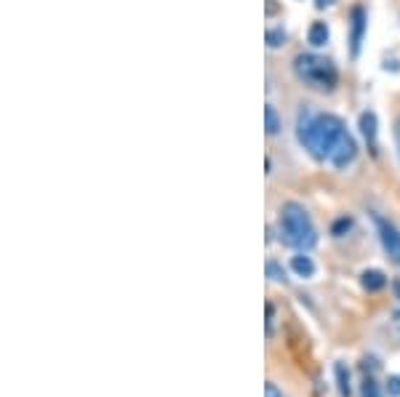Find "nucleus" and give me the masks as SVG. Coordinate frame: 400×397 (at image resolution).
<instances>
[{
    "label": "nucleus",
    "mask_w": 400,
    "mask_h": 397,
    "mask_svg": "<svg viewBox=\"0 0 400 397\" xmlns=\"http://www.w3.org/2000/svg\"><path fill=\"white\" fill-rule=\"evenodd\" d=\"M347 136L345 123L339 121L336 115L329 112H310L302 109L299 121H296V139L299 144L315 157V160H329L331 152L336 150V144Z\"/></svg>",
    "instance_id": "f257e3e1"
},
{
    "label": "nucleus",
    "mask_w": 400,
    "mask_h": 397,
    "mask_svg": "<svg viewBox=\"0 0 400 397\" xmlns=\"http://www.w3.org/2000/svg\"><path fill=\"white\" fill-rule=\"evenodd\" d=\"M280 240L286 245H291L296 251H310L318 242V232H315V224L310 219V213L304 211V206L299 203H286L280 208Z\"/></svg>",
    "instance_id": "f03ea898"
},
{
    "label": "nucleus",
    "mask_w": 400,
    "mask_h": 397,
    "mask_svg": "<svg viewBox=\"0 0 400 397\" xmlns=\"http://www.w3.org/2000/svg\"><path fill=\"white\" fill-rule=\"evenodd\" d=\"M294 72L304 86L315 88V91H331L339 80L336 67L329 59L315 56V53H299L294 59Z\"/></svg>",
    "instance_id": "7ed1b4c3"
},
{
    "label": "nucleus",
    "mask_w": 400,
    "mask_h": 397,
    "mask_svg": "<svg viewBox=\"0 0 400 397\" xmlns=\"http://www.w3.org/2000/svg\"><path fill=\"white\" fill-rule=\"evenodd\" d=\"M374 224H376V232H379L384 254L390 256V261H395L400 267V229L384 216H374Z\"/></svg>",
    "instance_id": "20e7f679"
},
{
    "label": "nucleus",
    "mask_w": 400,
    "mask_h": 397,
    "mask_svg": "<svg viewBox=\"0 0 400 397\" xmlns=\"http://www.w3.org/2000/svg\"><path fill=\"white\" fill-rule=\"evenodd\" d=\"M355 157H358V144H355V139L347 134V136L336 144V150L331 152L329 163L333 166V168H347Z\"/></svg>",
    "instance_id": "39448f33"
},
{
    "label": "nucleus",
    "mask_w": 400,
    "mask_h": 397,
    "mask_svg": "<svg viewBox=\"0 0 400 397\" xmlns=\"http://www.w3.org/2000/svg\"><path fill=\"white\" fill-rule=\"evenodd\" d=\"M365 11L363 8H352V30H349V51L352 56L360 53V43H363V35H365Z\"/></svg>",
    "instance_id": "423d86ee"
},
{
    "label": "nucleus",
    "mask_w": 400,
    "mask_h": 397,
    "mask_svg": "<svg viewBox=\"0 0 400 397\" xmlns=\"http://www.w3.org/2000/svg\"><path fill=\"white\" fill-rule=\"evenodd\" d=\"M329 24L326 21H313L310 24V33H307V40H310V46H315V48H323L326 43H329Z\"/></svg>",
    "instance_id": "0eeeda50"
},
{
    "label": "nucleus",
    "mask_w": 400,
    "mask_h": 397,
    "mask_svg": "<svg viewBox=\"0 0 400 397\" xmlns=\"http://www.w3.org/2000/svg\"><path fill=\"white\" fill-rule=\"evenodd\" d=\"M360 134L368 141V147L376 150V115L374 112H363L360 115Z\"/></svg>",
    "instance_id": "6e6552de"
},
{
    "label": "nucleus",
    "mask_w": 400,
    "mask_h": 397,
    "mask_svg": "<svg viewBox=\"0 0 400 397\" xmlns=\"http://www.w3.org/2000/svg\"><path fill=\"white\" fill-rule=\"evenodd\" d=\"M360 283H363L365 291L376 294V291H382L384 285H387V277H384V272H379V270H365L363 275H360Z\"/></svg>",
    "instance_id": "1a4fd4ad"
},
{
    "label": "nucleus",
    "mask_w": 400,
    "mask_h": 397,
    "mask_svg": "<svg viewBox=\"0 0 400 397\" xmlns=\"http://www.w3.org/2000/svg\"><path fill=\"white\" fill-rule=\"evenodd\" d=\"M264 128H267V136H278L280 128H283L278 109H275L272 104H267V107H264Z\"/></svg>",
    "instance_id": "9d476101"
},
{
    "label": "nucleus",
    "mask_w": 400,
    "mask_h": 397,
    "mask_svg": "<svg viewBox=\"0 0 400 397\" xmlns=\"http://www.w3.org/2000/svg\"><path fill=\"white\" fill-rule=\"evenodd\" d=\"M291 270H294L299 277H313L315 275V261L310 256H304V254H299L291 259Z\"/></svg>",
    "instance_id": "9b49d317"
},
{
    "label": "nucleus",
    "mask_w": 400,
    "mask_h": 397,
    "mask_svg": "<svg viewBox=\"0 0 400 397\" xmlns=\"http://www.w3.org/2000/svg\"><path fill=\"white\" fill-rule=\"evenodd\" d=\"M333 373H336V387H339V395H342V397H349V395H352L347 365H345V363H336V365H333Z\"/></svg>",
    "instance_id": "f8f14e48"
},
{
    "label": "nucleus",
    "mask_w": 400,
    "mask_h": 397,
    "mask_svg": "<svg viewBox=\"0 0 400 397\" xmlns=\"http://www.w3.org/2000/svg\"><path fill=\"white\" fill-rule=\"evenodd\" d=\"M286 40H288V35H286L283 27L267 30V48H280V46H286Z\"/></svg>",
    "instance_id": "ddd939ff"
},
{
    "label": "nucleus",
    "mask_w": 400,
    "mask_h": 397,
    "mask_svg": "<svg viewBox=\"0 0 400 397\" xmlns=\"http://www.w3.org/2000/svg\"><path fill=\"white\" fill-rule=\"evenodd\" d=\"M267 275L272 280H278V283H286V270L280 267L278 261H267Z\"/></svg>",
    "instance_id": "4468645a"
},
{
    "label": "nucleus",
    "mask_w": 400,
    "mask_h": 397,
    "mask_svg": "<svg viewBox=\"0 0 400 397\" xmlns=\"http://www.w3.org/2000/svg\"><path fill=\"white\" fill-rule=\"evenodd\" d=\"M363 397H379V387L374 379H365L363 381Z\"/></svg>",
    "instance_id": "2eb2a0df"
},
{
    "label": "nucleus",
    "mask_w": 400,
    "mask_h": 397,
    "mask_svg": "<svg viewBox=\"0 0 400 397\" xmlns=\"http://www.w3.org/2000/svg\"><path fill=\"white\" fill-rule=\"evenodd\" d=\"M387 392L392 397H400V376H390V381H387Z\"/></svg>",
    "instance_id": "dca6fc26"
},
{
    "label": "nucleus",
    "mask_w": 400,
    "mask_h": 397,
    "mask_svg": "<svg viewBox=\"0 0 400 397\" xmlns=\"http://www.w3.org/2000/svg\"><path fill=\"white\" fill-rule=\"evenodd\" d=\"M349 227H352V222H349V219H339V222L333 224V235H336V238H342V235L347 232Z\"/></svg>",
    "instance_id": "f3484780"
},
{
    "label": "nucleus",
    "mask_w": 400,
    "mask_h": 397,
    "mask_svg": "<svg viewBox=\"0 0 400 397\" xmlns=\"http://www.w3.org/2000/svg\"><path fill=\"white\" fill-rule=\"evenodd\" d=\"M272 320H275V307L267 304V336H272Z\"/></svg>",
    "instance_id": "a211bd4d"
},
{
    "label": "nucleus",
    "mask_w": 400,
    "mask_h": 397,
    "mask_svg": "<svg viewBox=\"0 0 400 397\" xmlns=\"http://www.w3.org/2000/svg\"><path fill=\"white\" fill-rule=\"evenodd\" d=\"M264 397H283V392H280L272 381H267V387H264Z\"/></svg>",
    "instance_id": "6ab92c4d"
},
{
    "label": "nucleus",
    "mask_w": 400,
    "mask_h": 397,
    "mask_svg": "<svg viewBox=\"0 0 400 397\" xmlns=\"http://www.w3.org/2000/svg\"><path fill=\"white\" fill-rule=\"evenodd\" d=\"M333 3H336V0H315L318 8H329V6H333Z\"/></svg>",
    "instance_id": "aec40b11"
},
{
    "label": "nucleus",
    "mask_w": 400,
    "mask_h": 397,
    "mask_svg": "<svg viewBox=\"0 0 400 397\" xmlns=\"http://www.w3.org/2000/svg\"><path fill=\"white\" fill-rule=\"evenodd\" d=\"M392 291H395V299L400 301V280H395V283H392Z\"/></svg>",
    "instance_id": "412c9836"
},
{
    "label": "nucleus",
    "mask_w": 400,
    "mask_h": 397,
    "mask_svg": "<svg viewBox=\"0 0 400 397\" xmlns=\"http://www.w3.org/2000/svg\"><path fill=\"white\" fill-rule=\"evenodd\" d=\"M395 141H398V155H400V121L398 125H395Z\"/></svg>",
    "instance_id": "4be33fe9"
}]
</instances>
